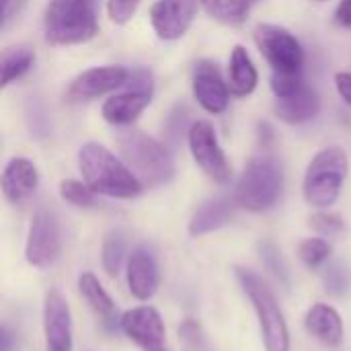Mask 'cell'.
Listing matches in <instances>:
<instances>
[{"mask_svg":"<svg viewBox=\"0 0 351 351\" xmlns=\"http://www.w3.org/2000/svg\"><path fill=\"white\" fill-rule=\"evenodd\" d=\"M304 329L311 337H315L325 348H339L343 343V321L341 315L323 302H317L308 308L304 317Z\"/></svg>","mask_w":351,"mask_h":351,"instance_id":"ac0fdd59","label":"cell"},{"mask_svg":"<svg viewBox=\"0 0 351 351\" xmlns=\"http://www.w3.org/2000/svg\"><path fill=\"white\" fill-rule=\"evenodd\" d=\"M335 88L339 97L351 107V72H337L335 74Z\"/></svg>","mask_w":351,"mask_h":351,"instance_id":"d6a6232c","label":"cell"},{"mask_svg":"<svg viewBox=\"0 0 351 351\" xmlns=\"http://www.w3.org/2000/svg\"><path fill=\"white\" fill-rule=\"evenodd\" d=\"M199 6V0H154L148 12L150 25L160 39L177 41L191 29Z\"/></svg>","mask_w":351,"mask_h":351,"instance_id":"8fae6325","label":"cell"},{"mask_svg":"<svg viewBox=\"0 0 351 351\" xmlns=\"http://www.w3.org/2000/svg\"><path fill=\"white\" fill-rule=\"evenodd\" d=\"M284 189V173L280 162L263 152L253 154L234 187V204L249 212L271 210Z\"/></svg>","mask_w":351,"mask_h":351,"instance_id":"277c9868","label":"cell"},{"mask_svg":"<svg viewBox=\"0 0 351 351\" xmlns=\"http://www.w3.org/2000/svg\"><path fill=\"white\" fill-rule=\"evenodd\" d=\"M25 0H2V27L8 25V21L12 19V14L21 8Z\"/></svg>","mask_w":351,"mask_h":351,"instance_id":"e575fe53","label":"cell"},{"mask_svg":"<svg viewBox=\"0 0 351 351\" xmlns=\"http://www.w3.org/2000/svg\"><path fill=\"white\" fill-rule=\"evenodd\" d=\"M99 33L95 0H49L43 12V37L66 47L90 41Z\"/></svg>","mask_w":351,"mask_h":351,"instance_id":"7a4b0ae2","label":"cell"},{"mask_svg":"<svg viewBox=\"0 0 351 351\" xmlns=\"http://www.w3.org/2000/svg\"><path fill=\"white\" fill-rule=\"evenodd\" d=\"M2 193L8 204H23L27 202L39 187V171L37 167L25 158V156H14L6 162L2 171Z\"/></svg>","mask_w":351,"mask_h":351,"instance_id":"e0dca14e","label":"cell"},{"mask_svg":"<svg viewBox=\"0 0 351 351\" xmlns=\"http://www.w3.org/2000/svg\"><path fill=\"white\" fill-rule=\"evenodd\" d=\"M234 276L255 308L265 351H290L288 323L284 319V313L274 292L265 286V282L257 274H253L247 267H234Z\"/></svg>","mask_w":351,"mask_h":351,"instance_id":"8992f818","label":"cell"},{"mask_svg":"<svg viewBox=\"0 0 351 351\" xmlns=\"http://www.w3.org/2000/svg\"><path fill=\"white\" fill-rule=\"evenodd\" d=\"M95 191L84 183L76 179H64L60 183V197L76 208H93L95 206Z\"/></svg>","mask_w":351,"mask_h":351,"instance_id":"484cf974","label":"cell"},{"mask_svg":"<svg viewBox=\"0 0 351 351\" xmlns=\"http://www.w3.org/2000/svg\"><path fill=\"white\" fill-rule=\"evenodd\" d=\"M335 23L343 29H351V0H339L335 14H333Z\"/></svg>","mask_w":351,"mask_h":351,"instance_id":"836d02e7","label":"cell"},{"mask_svg":"<svg viewBox=\"0 0 351 351\" xmlns=\"http://www.w3.org/2000/svg\"><path fill=\"white\" fill-rule=\"evenodd\" d=\"M125 259V245L119 237H107L101 249V263L109 278H117Z\"/></svg>","mask_w":351,"mask_h":351,"instance_id":"d4e9b609","label":"cell"},{"mask_svg":"<svg viewBox=\"0 0 351 351\" xmlns=\"http://www.w3.org/2000/svg\"><path fill=\"white\" fill-rule=\"evenodd\" d=\"M117 148L144 187H158L175 177V160L156 138L140 130H125L117 136Z\"/></svg>","mask_w":351,"mask_h":351,"instance_id":"3957f363","label":"cell"},{"mask_svg":"<svg viewBox=\"0 0 351 351\" xmlns=\"http://www.w3.org/2000/svg\"><path fill=\"white\" fill-rule=\"evenodd\" d=\"M62 253V230L51 210H39L29 226L25 259L29 265L43 269L58 261Z\"/></svg>","mask_w":351,"mask_h":351,"instance_id":"30bf717a","label":"cell"},{"mask_svg":"<svg viewBox=\"0 0 351 351\" xmlns=\"http://www.w3.org/2000/svg\"><path fill=\"white\" fill-rule=\"evenodd\" d=\"M35 64V51L29 45H10L2 49L0 68H2V88L21 80Z\"/></svg>","mask_w":351,"mask_h":351,"instance_id":"603a6c76","label":"cell"},{"mask_svg":"<svg viewBox=\"0 0 351 351\" xmlns=\"http://www.w3.org/2000/svg\"><path fill=\"white\" fill-rule=\"evenodd\" d=\"M202 8L206 10L208 16H212L214 21L222 23V25H230V27H239L243 23H247L253 6L259 0H199Z\"/></svg>","mask_w":351,"mask_h":351,"instance_id":"cb8c5ba5","label":"cell"},{"mask_svg":"<svg viewBox=\"0 0 351 351\" xmlns=\"http://www.w3.org/2000/svg\"><path fill=\"white\" fill-rule=\"evenodd\" d=\"M78 169L82 181L97 193L113 199H134L144 191L134 171L99 142H84L78 148Z\"/></svg>","mask_w":351,"mask_h":351,"instance_id":"6da1fadb","label":"cell"},{"mask_svg":"<svg viewBox=\"0 0 351 351\" xmlns=\"http://www.w3.org/2000/svg\"><path fill=\"white\" fill-rule=\"evenodd\" d=\"M255 45L271 66L274 74H302L304 49L296 35L288 29L271 23H261L255 27Z\"/></svg>","mask_w":351,"mask_h":351,"instance_id":"52a82bcc","label":"cell"},{"mask_svg":"<svg viewBox=\"0 0 351 351\" xmlns=\"http://www.w3.org/2000/svg\"><path fill=\"white\" fill-rule=\"evenodd\" d=\"M191 90L204 111L212 115H220L228 109L232 93L216 62L199 60L195 64L193 76H191Z\"/></svg>","mask_w":351,"mask_h":351,"instance_id":"4fadbf2b","label":"cell"},{"mask_svg":"<svg viewBox=\"0 0 351 351\" xmlns=\"http://www.w3.org/2000/svg\"><path fill=\"white\" fill-rule=\"evenodd\" d=\"M259 253H261V259H263L265 267L271 271V276H276L284 286H288V267H286L284 259L280 257L282 253L276 249V245H271V243H261V245H259Z\"/></svg>","mask_w":351,"mask_h":351,"instance_id":"f546056e","label":"cell"},{"mask_svg":"<svg viewBox=\"0 0 351 351\" xmlns=\"http://www.w3.org/2000/svg\"><path fill=\"white\" fill-rule=\"evenodd\" d=\"M298 257H300V261H302L306 267L319 269V267L331 257V245H329L325 239H319V237L306 239V241H302L300 247H298Z\"/></svg>","mask_w":351,"mask_h":351,"instance_id":"4316f807","label":"cell"},{"mask_svg":"<svg viewBox=\"0 0 351 351\" xmlns=\"http://www.w3.org/2000/svg\"><path fill=\"white\" fill-rule=\"evenodd\" d=\"M140 0H107V14L115 25H125L138 10Z\"/></svg>","mask_w":351,"mask_h":351,"instance_id":"4dcf8cb0","label":"cell"},{"mask_svg":"<svg viewBox=\"0 0 351 351\" xmlns=\"http://www.w3.org/2000/svg\"><path fill=\"white\" fill-rule=\"evenodd\" d=\"M130 70L125 66H97L80 72L66 88V99L72 103L90 101L113 93L130 80Z\"/></svg>","mask_w":351,"mask_h":351,"instance_id":"5bb4252c","label":"cell"},{"mask_svg":"<svg viewBox=\"0 0 351 351\" xmlns=\"http://www.w3.org/2000/svg\"><path fill=\"white\" fill-rule=\"evenodd\" d=\"M232 220V204L226 199H208L204 202L189 220V234L202 237L226 226Z\"/></svg>","mask_w":351,"mask_h":351,"instance_id":"7402d4cb","label":"cell"},{"mask_svg":"<svg viewBox=\"0 0 351 351\" xmlns=\"http://www.w3.org/2000/svg\"><path fill=\"white\" fill-rule=\"evenodd\" d=\"M78 290L82 294V298L88 302V306L93 308V313L101 319V323L107 329L115 327V302L111 300V296L107 294V290L101 286V282L95 278V274L84 271L78 278Z\"/></svg>","mask_w":351,"mask_h":351,"instance_id":"44dd1931","label":"cell"},{"mask_svg":"<svg viewBox=\"0 0 351 351\" xmlns=\"http://www.w3.org/2000/svg\"><path fill=\"white\" fill-rule=\"evenodd\" d=\"M0 341H2V351H14V335L8 331V327H2L0 331Z\"/></svg>","mask_w":351,"mask_h":351,"instance_id":"d590c367","label":"cell"},{"mask_svg":"<svg viewBox=\"0 0 351 351\" xmlns=\"http://www.w3.org/2000/svg\"><path fill=\"white\" fill-rule=\"evenodd\" d=\"M125 271H128L130 294L136 300L146 302V300H150L156 294L158 284H160L158 263H156L154 255L146 247H136L128 255Z\"/></svg>","mask_w":351,"mask_h":351,"instance_id":"2e32d148","label":"cell"},{"mask_svg":"<svg viewBox=\"0 0 351 351\" xmlns=\"http://www.w3.org/2000/svg\"><path fill=\"white\" fill-rule=\"evenodd\" d=\"M304 84L306 82H304L302 74H274L271 72V78H269V86H271V93L276 95V99H286V97L298 93Z\"/></svg>","mask_w":351,"mask_h":351,"instance_id":"f1b7e54d","label":"cell"},{"mask_svg":"<svg viewBox=\"0 0 351 351\" xmlns=\"http://www.w3.org/2000/svg\"><path fill=\"white\" fill-rule=\"evenodd\" d=\"M348 154L339 146H327L319 150L306 167L302 193L308 206L317 210L331 208L348 177Z\"/></svg>","mask_w":351,"mask_h":351,"instance_id":"5b68a950","label":"cell"},{"mask_svg":"<svg viewBox=\"0 0 351 351\" xmlns=\"http://www.w3.org/2000/svg\"><path fill=\"white\" fill-rule=\"evenodd\" d=\"M152 101V78L144 70L132 72L121 93L111 95L101 105V115L117 128L132 125Z\"/></svg>","mask_w":351,"mask_h":351,"instance_id":"ba28073f","label":"cell"},{"mask_svg":"<svg viewBox=\"0 0 351 351\" xmlns=\"http://www.w3.org/2000/svg\"><path fill=\"white\" fill-rule=\"evenodd\" d=\"M276 115L290 123V125H300L311 119H315L321 111V99L315 88L304 84L298 93L286 97V99H276Z\"/></svg>","mask_w":351,"mask_h":351,"instance_id":"d6986e66","label":"cell"},{"mask_svg":"<svg viewBox=\"0 0 351 351\" xmlns=\"http://www.w3.org/2000/svg\"><path fill=\"white\" fill-rule=\"evenodd\" d=\"M311 226L321 232V234H339L346 228V222L341 220V216L337 214H329V212H317L311 218Z\"/></svg>","mask_w":351,"mask_h":351,"instance_id":"1f68e13d","label":"cell"},{"mask_svg":"<svg viewBox=\"0 0 351 351\" xmlns=\"http://www.w3.org/2000/svg\"><path fill=\"white\" fill-rule=\"evenodd\" d=\"M315 2H325V0H315Z\"/></svg>","mask_w":351,"mask_h":351,"instance_id":"8d00e7d4","label":"cell"},{"mask_svg":"<svg viewBox=\"0 0 351 351\" xmlns=\"http://www.w3.org/2000/svg\"><path fill=\"white\" fill-rule=\"evenodd\" d=\"M43 335L45 351H72V315L68 300L49 290L43 304Z\"/></svg>","mask_w":351,"mask_h":351,"instance_id":"9a60e30c","label":"cell"},{"mask_svg":"<svg viewBox=\"0 0 351 351\" xmlns=\"http://www.w3.org/2000/svg\"><path fill=\"white\" fill-rule=\"evenodd\" d=\"M187 144L189 152L195 160V165L218 185H226L232 179V167L226 158V152L222 150L216 130L210 121L197 119L191 123L187 132Z\"/></svg>","mask_w":351,"mask_h":351,"instance_id":"9c48e42d","label":"cell"},{"mask_svg":"<svg viewBox=\"0 0 351 351\" xmlns=\"http://www.w3.org/2000/svg\"><path fill=\"white\" fill-rule=\"evenodd\" d=\"M119 327L123 335L142 351H169L162 317L152 306H136L125 311L119 319Z\"/></svg>","mask_w":351,"mask_h":351,"instance_id":"7c38bea8","label":"cell"},{"mask_svg":"<svg viewBox=\"0 0 351 351\" xmlns=\"http://www.w3.org/2000/svg\"><path fill=\"white\" fill-rule=\"evenodd\" d=\"M226 82H228V88L234 97H249L257 88L259 72H257L249 51L243 45H234L230 51Z\"/></svg>","mask_w":351,"mask_h":351,"instance_id":"ffe728a7","label":"cell"},{"mask_svg":"<svg viewBox=\"0 0 351 351\" xmlns=\"http://www.w3.org/2000/svg\"><path fill=\"white\" fill-rule=\"evenodd\" d=\"M325 290L333 296H343L351 286V274L341 263H331L323 274Z\"/></svg>","mask_w":351,"mask_h":351,"instance_id":"83f0119b","label":"cell"}]
</instances>
